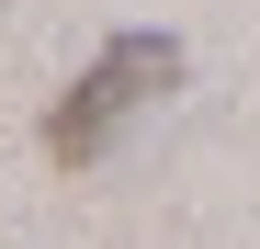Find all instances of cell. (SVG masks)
<instances>
[{"label":"cell","mask_w":260,"mask_h":249,"mask_svg":"<svg viewBox=\"0 0 260 249\" xmlns=\"http://www.w3.org/2000/svg\"><path fill=\"white\" fill-rule=\"evenodd\" d=\"M170 91H181V46H170V34H113V46L68 79V102L46 113V147L79 170V159H102L124 124H136L147 102H170Z\"/></svg>","instance_id":"cell-1"}]
</instances>
